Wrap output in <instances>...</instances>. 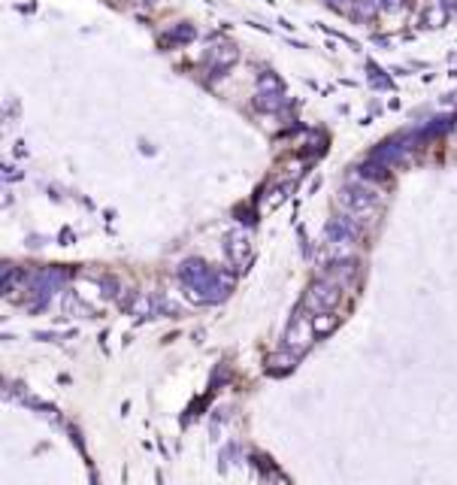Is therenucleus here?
I'll return each mask as SVG.
<instances>
[{
	"instance_id": "nucleus-3",
	"label": "nucleus",
	"mask_w": 457,
	"mask_h": 485,
	"mask_svg": "<svg viewBox=\"0 0 457 485\" xmlns=\"http://www.w3.org/2000/svg\"><path fill=\"white\" fill-rule=\"evenodd\" d=\"M312 337H315L312 322L306 319V315H294L291 325H288V331H285V349H288V352H294V355H300V352H306V349H309Z\"/></svg>"
},
{
	"instance_id": "nucleus-12",
	"label": "nucleus",
	"mask_w": 457,
	"mask_h": 485,
	"mask_svg": "<svg viewBox=\"0 0 457 485\" xmlns=\"http://www.w3.org/2000/svg\"><path fill=\"white\" fill-rule=\"evenodd\" d=\"M294 358H297V355L285 349V355H272V358H270V364H272L270 370H272V374H279V370H282V374H288V370L294 367Z\"/></svg>"
},
{
	"instance_id": "nucleus-11",
	"label": "nucleus",
	"mask_w": 457,
	"mask_h": 485,
	"mask_svg": "<svg viewBox=\"0 0 457 485\" xmlns=\"http://www.w3.org/2000/svg\"><path fill=\"white\" fill-rule=\"evenodd\" d=\"M258 94H282V82L272 73H264L258 79Z\"/></svg>"
},
{
	"instance_id": "nucleus-7",
	"label": "nucleus",
	"mask_w": 457,
	"mask_h": 485,
	"mask_svg": "<svg viewBox=\"0 0 457 485\" xmlns=\"http://www.w3.org/2000/svg\"><path fill=\"white\" fill-rule=\"evenodd\" d=\"M155 312V298L145 295V291H133L131 298V315L133 319H148Z\"/></svg>"
},
{
	"instance_id": "nucleus-10",
	"label": "nucleus",
	"mask_w": 457,
	"mask_h": 485,
	"mask_svg": "<svg viewBox=\"0 0 457 485\" xmlns=\"http://www.w3.org/2000/svg\"><path fill=\"white\" fill-rule=\"evenodd\" d=\"M379 6H382V0H354L351 13L358 18H373L375 13H379Z\"/></svg>"
},
{
	"instance_id": "nucleus-20",
	"label": "nucleus",
	"mask_w": 457,
	"mask_h": 485,
	"mask_svg": "<svg viewBox=\"0 0 457 485\" xmlns=\"http://www.w3.org/2000/svg\"><path fill=\"white\" fill-rule=\"evenodd\" d=\"M442 9H445V13H448V9H457V0H442V4H439Z\"/></svg>"
},
{
	"instance_id": "nucleus-17",
	"label": "nucleus",
	"mask_w": 457,
	"mask_h": 485,
	"mask_svg": "<svg viewBox=\"0 0 457 485\" xmlns=\"http://www.w3.org/2000/svg\"><path fill=\"white\" fill-rule=\"evenodd\" d=\"M191 37H194V31L182 25V28H176V31H170V33H167V43H170V40H191Z\"/></svg>"
},
{
	"instance_id": "nucleus-9",
	"label": "nucleus",
	"mask_w": 457,
	"mask_h": 485,
	"mask_svg": "<svg viewBox=\"0 0 457 485\" xmlns=\"http://www.w3.org/2000/svg\"><path fill=\"white\" fill-rule=\"evenodd\" d=\"M282 104H285L282 94H255V107L260 112H276V109H282Z\"/></svg>"
},
{
	"instance_id": "nucleus-5",
	"label": "nucleus",
	"mask_w": 457,
	"mask_h": 485,
	"mask_svg": "<svg viewBox=\"0 0 457 485\" xmlns=\"http://www.w3.org/2000/svg\"><path fill=\"white\" fill-rule=\"evenodd\" d=\"M209 273H212V267L207 261H200V258H188V261L179 264V279L185 282V288H197Z\"/></svg>"
},
{
	"instance_id": "nucleus-14",
	"label": "nucleus",
	"mask_w": 457,
	"mask_h": 485,
	"mask_svg": "<svg viewBox=\"0 0 457 485\" xmlns=\"http://www.w3.org/2000/svg\"><path fill=\"white\" fill-rule=\"evenodd\" d=\"M13 279L18 282V267H13V264H4V291L9 295L13 291Z\"/></svg>"
},
{
	"instance_id": "nucleus-8",
	"label": "nucleus",
	"mask_w": 457,
	"mask_h": 485,
	"mask_svg": "<svg viewBox=\"0 0 457 485\" xmlns=\"http://www.w3.org/2000/svg\"><path fill=\"white\" fill-rule=\"evenodd\" d=\"M209 55H212V67H215V70L221 73L224 67H227V64H231V61L236 58V49H233V46H219V49H212Z\"/></svg>"
},
{
	"instance_id": "nucleus-18",
	"label": "nucleus",
	"mask_w": 457,
	"mask_h": 485,
	"mask_svg": "<svg viewBox=\"0 0 457 485\" xmlns=\"http://www.w3.org/2000/svg\"><path fill=\"white\" fill-rule=\"evenodd\" d=\"M382 6H385V9H391V13H394V9L403 6V0H382Z\"/></svg>"
},
{
	"instance_id": "nucleus-21",
	"label": "nucleus",
	"mask_w": 457,
	"mask_h": 485,
	"mask_svg": "<svg viewBox=\"0 0 457 485\" xmlns=\"http://www.w3.org/2000/svg\"><path fill=\"white\" fill-rule=\"evenodd\" d=\"M454 133H457V121H454Z\"/></svg>"
},
{
	"instance_id": "nucleus-19",
	"label": "nucleus",
	"mask_w": 457,
	"mask_h": 485,
	"mask_svg": "<svg viewBox=\"0 0 457 485\" xmlns=\"http://www.w3.org/2000/svg\"><path fill=\"white\" fill-rule=\"evenodd\" d=\"M327 4H330V6H336V9H346L348 4H354V0H327Z\"/></svg>"
},
{
	"instance_id": "nucleus-1",
	"label": "nucleus",
	"mask_w": 457,
	"mask_h": 485,
	"mask_svg": "<svg viewBox=\"0 0 457 485\" xmlns=\"http://www.w3.org/2000/svg\"><path fill=\"white\" fill-rule=\"evenodd\" d=\"M336 207L351 219H373L375 216V195L367 188H339L336 191Z\"/></svg>"
},
{
	"instance_id": "nucleus-15",
	"label": "nucleus",
	"mask_w": 457,
	"mask_h": 485,
	"mask_svg": "<svg viewBox=\"0 0 457 485\" xmlns=\"http://www.w3.org/2000/svg\"><path fill=\"white\" fill-rule=\"evenodd\" d=\"M155 307L161 310L164 315H176V312H179V307H176V303L170 300V298H158V300H155Z\"/></svg>"
},
{
	"instance_id": "nucleus-6",
	"label": "nucleus",
	"mask_w": 457,
	"mask_h": 485,
	"mask_svg": "<svg viewBox=\"0 0 457 485\" xmlns=\"http://www.w3.org/2000/svg\"><path fill=\"white\" fill-rule=\"evenodd\" d=\"M227 255L236 267H243L251 261V243H248V234L246 231H233L227 236Z\"/></svg>"
},
{
	"instance_id": "nucleus-2",
	"label": "nucleus",
	"mask_w": 457,
	"mask_h": 485,
	"mask_svg": "<svg viewBox=\"0 0 457 485\" xmlns=\"http://www.w3.org/2000/svg\"><path fill=\"white\" fill-rule=\"evenodd\" d=\"M339 303V282L336 279H315L306 291V307L312 312H330Z\"/></svg>"
},
{
	"instance_id": "nucleus-16",
	"label": "nucleus",
	"mask_w": 457,
	"mask_h": 485,
	"mask_svg": "<svg viewBox=\"0 0 457 485\" xmlns=\"http://www.w3.org/2000/svg\"><path fill=\"white\" fill-rule=\"evenodd\" d=\"M442 18H445V9H442V6L430 9V13L424 16V21H430V28H439V25H442Z\"/></svg>"
},
{
	"instance_id": "nucleus-4",
	"label": "nucleus",
	"mask_w": 457,
	"mask_h": 485,
	"mask_svg": "<svg viewBox=\"0 0 457 485\" xmlns=\"http://www.w3.org/2000/svg\"><path fill=\"white\" fill-rule=\"evenodd\" d=\"M358 236H360V224L354 222L351 216H346V212L327 224V243H348V246H354Z\"/></svg>"
},
{
	"instance_id": "nucleus-13",
	"label": "nucleus",
	"mask_w": 457,
	"mask_h": 485,
	"mask_svg": "<svg viewBox=\"0 0 457 485\" xmlns=\"http://www.w3.org/2000/svg\"><path fill=\"white\" fill-rule=\"evenodd\" d=\"M334 325H336V319H334V315L318 312L315 319H312V331H315V337H321V334H327V331H334Z\"/></svg>"
}]
</instances>
